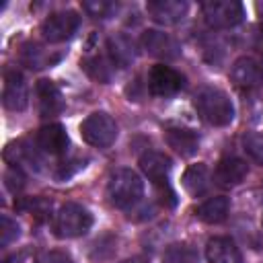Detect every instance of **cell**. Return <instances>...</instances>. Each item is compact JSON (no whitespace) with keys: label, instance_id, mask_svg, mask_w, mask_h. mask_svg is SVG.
<instances>
[{"label":"cell","instance_id":"obj_27","mask_svg":"<svg viewBox=\"0 0 263 263\" xmlns=\"http://www.w3.org/2000/svg\"><path fill=\"white\" fill-rule=\"evenodd\" d=\"M37 263H74L72 257L64 251H45Z\"/></svg>","mask_w":263,"mask_h":263},{"label":"cell","instance_id":"obj_10","mask_svg":"<svg viewBox=\"0 0 263 263\" xmlns=\"http://www.w3.org/2000/svg\"><path fill=\"white\" fill-rule=\"evenodd\" d=\"M140 43L150 55L160 60H177L181 55V45L164 31H156V29L144 31Z\"/></svg>","mask_w":263,"mask_h":263},{"label":"cell","instance_id":"obj_25","mask_svg":"<svg viewBox=\"0 0 263 263\" xmlns=\"http://www.w3.org/2000/svg\"><path fill=\"white\" fill-rule=\"evenodd\" d=\"M21 236V226L16 224V220L8 218L6 214L0 216V245L8 247L10 242H14Z\"/></svg>","mask_w":263,"mask_h":263},{"label":"cell","instance_id":"obj_23","mask_svg":"<svg viewBox=\"0 0 263 263\" xmlns=\"http://www.w3.org/2000/svg\"><path fill=\"white\" fill-rule=\"evenodd\" d=\"M60 58H51L47 55L39 45H29L25 51H23V62L29 66V68H47L51 66L53 62H58Z\"/></svg>","mask_w":263,"mask_h":263},{"label":"cell","instance_id":"obj_31","mask_svg":"<svg viewBox=\"0 0 263 263\" xmlns=\"http://www.w3.org/2000/svg\"><path fill=\"white\" fill-rule=\"evenodd\" d=\"M127 263H136V261H127Z\"/></svg>","mask_w":263,"mask_h":263},{"label":"cell","instance_id":"obj_28","mask_svg":"<svg viewBox=\"0 0 263 263\" xmlns=\"http://www.w3.org/2000/svg\"><path fill=\"white\" fill-rule=\"evenodd\" d=\"M4 179H6V187H10L12 191H16V189H21V187L25 185V177H23V173H21V168H18V166H16V168L6 171Z\"/></svg>","mask_w":263,"mask_h":263},{"label":"cell","instance_id":"obj_1","mask_svg":"<svg viewBox=\"0 0 263 263\" xmlns=\"http://www.w3.org/2000/svg\"><path fill=\"white\" fill-rule=\"evenodd\" d=\"M193 105L197 115L210 125L224 127L234 119V105L230 97L216 86H201L193 97Z\"/></svg>","mask_w":263,"mask_h":263},{"label":"cell","instance_id":"obj_6","mask_svg":"<svg viewBox=\"0 0 263 263\" xmlns=\"http://www.w3.org/2000/svg\"><path fill=\"white\" fill-rule=\"evenodd\" d=\"M80 25V16L74 10H60L49 14L41 25V35L49 43H62L68 41Z\"/></svg>","mask_w":263,"mask_h":263},{"label":"cell","instance_id":"obj_22","mask_svg":"<svg viewBox=\"0 0 263 263\" xmlns=\"http://www.w3.org/2000/svg\"><path fill=\"white\" fill-rule=\"evenodd\" d=\"M242 150L253 162L263 166V134L261 132H247L242 136Z\"/></svg>","mask_w":263,"mask_h":263},{"label":"cell","instance_id":"obj_2","mask_svg":"<svg viewBox=\"0 0 263 263\" xmlns=\"http://www.w3.org/2000/svg\"><path fill=\"white\" fill-rule=\"evenodd\" d=\"M142 195H144V183L136 171L117 168L115 173H111L107 183V197L115 208L127 210L136 205L142 199Z\"/></svg>","mask_w":263,"mask_h":263},{"label":"cell","instance_id":"obj_11","mask_svg":"<svg viewBox=\"0 0 263 263\" xmlns=\"http://www.w3.org/2000/svg\"><path fill=\"white\" fill-rule=\"evenodd\" d=\"M140 168L142 173L154 183H164L171 168H173V160L171 156H166L164 152H158V150H146L142 156H140Z\"/></svg>","mask_w":263,"mask_h":263},{"label":"cell","instance_id":"obj_8","mask_svg":"<svg viewBox=\"0 0 263 263\" xmlns=\"http://www.w3.org/2000/svg\"><path fill=\"white\" fill-rule=\"evenodd\" d=\"M2 105L8 111H23L29 105V90L23 74L14 68L4 72V86H2Z\"/></svg>","mask_w":263,"mask_h":263},{"label":"cell","instance_id":"obj_24","mask_svg":"<svg viewBox=\"0 0 263 263\" xmlns=\"http://www.w3.org/2000/svg\"><path fill=\"white\" fill-rule=\"evenodd\" d=\"M82 10L92 18H109L117 10V4L109 0H84Z\"/></svg>","mask_w":263,"mask_h":263},{"label":"cell","instance_id":"obj_29","mask_svg":"<svg viewBox=\"0 0 263 263\" xmlns=\"http://www.w3.org/2000/svg\"><path fill=\"white\" fill-rule=\"evenodd\" d=\"M257 10L261 12V35H263V4H261V2L257 4Z\"/></svg>","mask_w":263,"mask_h":263},{"label":"cell","instance_id":"obj_17","mask_svg":"<svg viewBox=\"0 0 263 263\" xmlns=\"http://www.w3.org/2000/svg\"><path fill=\"white\" fill-rule=\"evenodd\" d=\"M166 144L181 156H193L199 150V136L193 129L187 127H168L166 134Z\"/></svg>","mask_w":263,"mask_h":263},{"label":"cell","instance_id":"obj_21","mask_svg":"<svg viewBox=\"0 0 263 263\" xmlns=\"http://www.w3.org/2000/svg\"><path fill=\"white\" fill-rule=\"evenodd\" d=\"M162 263H199V257L187 245H171L162 253Z\"/></svg>","mask_w":263,"mask_h":263},{"label":"cell","instance_id":"obj_20","mask_svg":"<svg viewBox=\"0 0 263 263\" xmlns=\"http://www.w3.org/2000/svg\"><path fill=\"white\" fill-rule=\"evenodd\" d=\"M183 187L191 193V195H201L208 185H210V171L203 162H197V164H191L185 168L183 173Z\"/></svg>","mask_w":263,"mask_h":263},{"label":"cell","instance_id":"obj_7","mask_svg":"<svg viewBox=\"0 0 263 263\" xmlns=\"http://www.w3.org/2000/svg\"><path fill=\"white\" fill-rule=\"evenodd\" d=\"M183 84L185 78L171 66L158 64L152 66V70L148 72V90L154 97H173L183 88Z\"/></svg>","mask_w":263,"mask_h":263},{"label":"cell","instance_id":"obj_30","mask_svg":"<svg viewBox=\"0 0 263 263\" xmlns=\"http://www.w3.org/2000/svg\"><path fill=\"white\" fill-rule=\"evenodd\" d=\"M259 68H261V78H263V58H261V64H259Z\"/></svg>","mask_w":263,"mask_h":263},{"label":"cell","instance_id":"obj_9","mask_svg":"<svg viewBox=\"0 0 263 263\" xmlns=\"http://www.w3.org/2000/svg\"><path fill=\"white\" fill-rule=\"evenodd\" d=\"M187 10H189V4L185 0H150L146 4L148 16L154 23L164 25V27L181 23L185 18Z\"/></svg>","mask_w":263,"mask_h":263},{"label":"cell","instance_id":"obj_14","mask_svg":"<svg viewBox=\"0 0 263 263\" xmlns=\"http://www.w3.org/2000/svg\"><path fill=\"white\" fill-rule=\"evenodd\" d=\"M230 80L238 88H247V90L249 88H255L263 80L261 78V68H259V64L253 58L242 55V58H238L232 64V68H230Z\"/></svg>","mask_w":263,"mask_h":263},{"label":"cell","instance_id":"obj_26","mask_svg":"<svg viewBox=\"0 0 263 263\" xmlns=\"http://www.w3.org/2000/svg\"><path fill=\"white\" fill-rule=\"evenodd\" d=\"M84 70H86V74L90 76V78H95V80H99V82H109V78H111V72H109V68L105 66V60L103 58H90V60H84Z\"/></svg>","mask_w":263,"mask_h":263},{"label":"cell","instance_id":"obj_18","mask_svg":"<svg viewBox=\"0 0 263 263\" xmlns=\"http://www.w3.org/2000/svg\"><path fill=\"white\" fill-rule=\"evenodd\" d=\"M35 92L39 99V111L43 115H58L64 109L62 92L51 80H39L35 86Z\"/></svg>","mask_w":263,"mask_h":263},{"label":"cell","instance_id":"obj_12","mask_svg":"<svg viewBox=\"0 0 263 263\" xmlns=\"http://www.w3.org/2000/svg\"><path fill=\"white\" fill-rule=\"evenodd\" d=\"M68 134L64 129V125L60 123H49V125H43L39 132H37V146L49 154V156H60L68 150Z\"/></svg>","mask_w":263,"mask_h":263},{"label":"cell","instance_id":"obj_16","mask_svg":"<svg viewBox=\"0 0 263 263\" xmlns=\"http://www.w3.org/2000/svg\"><path fill=\"white\" fill-rule=\"evenodd\" d=\"M247 173H249V166L238 156H224L216 164V181L220 185H226V187H232V185L242 183V179L247 177Z\"/></svg>","mask_w":263,"mask_h":263},{"label":"cell","instance_id":"obj_5","mask_svg":"<svg viewBox=\"0 0 263 263\" xmlns=\"http://www.w3.org/2000/svg\"><path fill=\"white\" fill-rule=\"evenodd\" d=\"M201 14L212 29H230L242 23L245 6L238 0H210L201 6Z\"/></svg>","mask_w":263,"mask_h":263},{"label":"cell","instance_id":"obj_19","mask_svg":"<svg viewBox=\"0 0 263 263\" xmlns=\"http://www.w3.org/2000/svg\"><path fill=\"white\" fill-rule=\"evenodd\" d=\"M228 212H230V199L224 197V195H216V197H210L205 199L203 203H199L195 208V216L205 222V224H220L228 218Z\"/></svg>","mask_w":263,"mask_h":263},{"label":"cell","instance_id":"obj_3","mask_svg":"<svg viewBox=\"0 0 263 263\" xmlns=\"http://www.w3.org/2000/svg\"><path fill=\"white\" fill-rule=\"evenodd\" d=\"M92 226V214L74 201L64 203L53 218V232L58 238H76L90 230Z\"/></svg>","mask_w":263,"mask_h":263},{"label":"cell","instance_id":"obj_13","mask_svg":"<svg viewBox=\"0 0 263 263\" xmlns=\"http://www.w3.org/2000/svg\"><path fill=\"white\" fill-rule=\"evenodd\" d=\"M208 263H242V255L232 238L228 236H214L205 245Z\"/></svg>","mask_w":263,"mask_h":263},{"label":"cell","instance_id":"obj_15","mask_svg":"<svg viewBox=\"0 0 263 263\" xmlns=\"http://www.w3.org/2000/svg\"><path fill=\"white\" fill-rule=\"evenodd\" d=\"M107 53H109L111 64L117 68H127L136 60L134 41L125 33H115L107 39Z\"/></svg>","mask_w":263,"mask_h":263},{"label":"cell","instance_id":"obj_4","mask_svg":"<svg viewBox=\"0 0 263 263\" xmlns=\"http://www.w3.org/2000/svg\"><path fill=\"white\" fill-rule=\"evenodd\" d=\"M117 121L105 111H95L80 123V136L92 148H109L117 140Z\"/></svg>","mask_w":263,"mask_h":263}]
</instances>
